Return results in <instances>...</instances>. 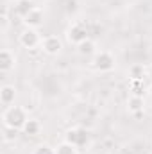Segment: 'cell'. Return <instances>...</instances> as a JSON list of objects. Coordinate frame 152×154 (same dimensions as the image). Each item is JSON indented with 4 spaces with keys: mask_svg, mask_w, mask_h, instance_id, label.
Segmentation results:
<instances>
[{
    "mask_svg": "<svg viewBox=\"0 0 152 154\" xmlns=\"http://www.w3.org/2000/svg\"><path fill=\"white\" fill-rule=\"evenodd\" d=\"M27 120H29L27 111H25L22 106H9V108L2 113V122H4V125L14 127V129H23V125H25Z\"/></svg>",
    "mask_w": 152,
    "mask_h": 154,
    "instance_id": "1",
    "label": "cell"
},
{
    "mask_svg": "<svg viewBox=\"0 0 152 154\" xmlns=\"http://www.w3.org/2000/svg\"><path fill=\"white\" fill-rule=\"evenodd\" d=\"M93 66L99 70V72H111L114 68V57L111 52H97L95 57H93Z\"/></svg>",
    "mask_w": 152,
    "mask_h": 154,
    "instance_id": "2",
    "label": "cell"
},
{
    "mask_svg": "<svg viewBox=\"0 0 152 154\" xmlns=\"http://www.w3.org/2000/svg\"><path fill=\"white\" fill-rule=\"evenodd\" d=\"M65 140H66V142H70V143H72V145H75V147H82V145H86V143H88L90 134H88V131H86L84 127H72V129H68V131H66Z\"/></svg>",
    "mask_w": 152,
    "mask_h": 154,
    "instance_id": "3",
    "label": "cell"
},
{
    "mask_svg": "<svg viewBox=\"0 0 152 154\" xmlns=\"http://www.w3.org/2000/svg\"><path fill=\"white\" fill-rule=\"evenodd\" d=\"M41 36H39V32L36 29H31V27H27L25 31H22V34H20V45L22 47H25V48H36L38 45H41Z\"/></svg>",
    "mask_w": 152,
    "mask_h": 154,
    "instance_id": "4",
    "label": "cell"
},
{
    "mask_svg": "<svg viewBox=\"0 0 152 154\" xmlns=\"http://www.w3.org/2000/svg\"><path fill=\"white\" fill-rule=\"evenodd\" d=\"M88 27L84 25V23H74L70 29H68V41L70 43H75V45H79V43H82V41H86L88 39Z\"/></svg>",
    "mask_w": 152,
    "mask_h": 154,
    "instance_id": "5",
    "label": "cell"
},
{
    "mask_svg": "<svg viewBox=\"0 0 152 154\" xmlns=\"http://www.w3.org/2000/svg\"><path fill=\"white\" fill-rule=\"evenodd\" d=\"M41 48H43V52H47V54H50V56H56L61 48H63V43H61V39L57 38V36H45L43 41H41Z\"/></svg>",
    "mask_w": 152,
    "mask_h": 154,
    "instance_id": "6",
    "label": "cell"
},
{
    "mask_svg": "<svg viewBox=\"0 0 152 154\" xmlns=\"http://www.w3.org/2000/svg\"><path fill=\"white\" fill-rule=\"evenodd\" d=\"M23 23H25L27 27H31V29H38L39 25L43 23V13H41V9L34 7V9L23 18Z\"/></svg>",
    "mask_w": 152,
    "mask_h": 154,
    "instance_id": "7",
    "label": "cell"
},
{
    "mask_svg": "<svg viewBox=\"0 0 152 154\" xmlns=\"http://www.w3.org/2000/svg\"><path fill=\"white\" fill-rule=\"evenodd\" d=\"M34 7H36V5H34L32 0H14V13L20 14L22 18H25Z\"/></svg>",
    "mask_w": 152,
    "mask_h": 154,
    "instance_id": "8",
    "label": "cell"
},
{
    "mask_svg": "<svg viewBox=\"0 0 152 154\" xmlns=\"http://www.w3.org/2000/svg\"><path fill=\"white\" fill-rule=\"evenodd\" d=\"M127 108H129V111H131L132 115H140V113H143V108H145L143 97H140V95H132V97H129V100H127Z\"/></svg>",
    "mask_w": 152,
    "mask_h": 154,
    "instance_id": "9",
    "label": "cell"
},
{
    "mask_svg": "<svg viewBox=\"0 0 152 154\" xmlns=\"http://www.w3.org/2000/svg\"><path fill=\"white\" fill-rule=\"evenodd\" d=\"M14 66V56L9 50H0V72H9Z\"/></svg>",
    "mask_w": 152,
    "mask_h": 154,
    "instance_id": "10",
    "label": "cell"
},
{
    "mask_svg": "<svg viewBox=\"0 0 152 154\" xmlns=\"http://www.w3.org/2000/svg\"><path fill=\"white\" fill-rule=\"evenodd\" d=\"M14 97H16V90H14V86H11V84H5V86H2L0 88V100H2V104H13L14 102Z\"/></svg>",
    "mask_w": 152,
    "mask_h": 154,
    "instance_id": "11",
    "label": "cell"
},
{
    "mask_svg": "<svg viewBox=\"0 0 152 154\" xmlns=\"http://www.w3.org/2000/svg\"><path fill=\"white\" fill-rule=\"evenodd\" d=\"M23 134H27V136H36L39 134V131H41V125H39L38 120H34V118H29L27 122H25V125H23Z\"/></svg>",
    "mask_w": 152,
    "mask_h": 154,
    "instance_id": "12",
    "label": "cell"
},
{
    "mask_svg": "<svg viewBox=\"0 0 152 154\" xmlns=\"http://www.w3.org/2000/svg\"><path fill=\"white\" fill-rule=\"evenodd\" d=\"M77 52L81 56H91V54H95V43L88 38L86 41H82V43L77 45Z\"/></svg>",
    "mask_w": 152,
    "mask_h": 154,
    "instance_id": "13",
    "label": "cell"
},
{
    "mask_svg": "<svg viewBox=\"0 0 152 154\" xmlns=\"http://www.w3.org/2000/svg\"><path fill=\"white\" fill-rule=\"evenodd\" d=\"M145 68H143V65H132L131 68H129V75L132 81H143V77H145Z\"/></svg>",
    "mask_w": 152,
    "mask_h": 154,
    "instance_id": "14",
    "label": "cell"
},
{
    "mask_svg": "<svg viewBox=\"0 0 152 154\" xmlns=\"http://www.w3.org/2000/svg\"><path fill=\"white\" fill-rule=\"evenodd\" d=\"M56 154H77V147L65 140L63 143H59V145L56 147Z\"/></svg>",
    "mask_w": 152,
    "mask_h": 154,
    "instance_id": "15",
    "label": "cell"
},
{
    "mask_svg": "<svg viewBox=\"0 0 152 154\" xmlns=\"http://www.w3.org/2000/svg\"><path fill=\"white\" fill-rule=\"evenodd\" d=\"M18 131L20 129H14V127H9V125H4V142H14V138L18 136Z\"/></svg>",
    "mask_w": 152,
    "mask_h": 154,
    "instance_id": "16",
    "label": "cell"
},
{
    "mask_svg": "<svg viewBox=\"0 0 152 154\" xmlns=\"http://www.w3.org/2000/svg\"><path fill=\"white\" fill-rule=\"evenodd\" d=\"M32 154H56V149H52V147L47 145V143H39L38 147L32 151Z\"/></svg>",
    "mask_w": 152,
    "mask_h": 154,
    "instance_id": "17",
    "label": "cell"
},
{
    "mask_svg": "<svg viewBox=\"0 0 152 154\" xmlns=\"http://www.w3.org/2000/svg\"><path fill=\"white\" fill-rule=\"evenodd\" d=\"M132 90H134V95H140V97H141V91H143V81H132Z\"/></svg>",
    "mask_w": 152,
    "mask_h": 154,
    "instance_id": "18",
    "label": "cell"
}]
</instances>
